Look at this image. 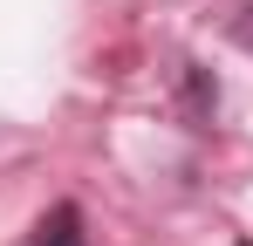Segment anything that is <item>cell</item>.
<instances>
[{
  "instance_id": "6da1fadb",
  "label": "cell",
  "mask_w": 253,
  "mask_h": 246,
  "mask_svg": "<svg viewBox=\"0 0 253 246\" xmlns=\"http://www.w3.org/2000/svg\"><path fill=\"white\" fill-rule=\"evenodd\" d=\"M28 246H83V212H76V205H55V212H42Z\"/></svg>"
},
{
  "instance_id": "7a4b0ae2",
  "label": "cell",
  "mask_w": 253,
  "mask_h": 246,
  "mask_svg": "<svg viewBox=\"0 0 253 246\" xmlns=\"http://www.w3.org/2000/svg\"><path fill=\"white\" fill-rule=\"evenodd\" d=\"M185 110H192V123H199V130H206V117L219 110V89H212L206 69H192V62H185Z\"/></svg>"
}]
</instances>
